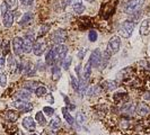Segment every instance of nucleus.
Segmentation results:
<instances>
[{"mask_svg":"<svg viewBox=\"0 0 150 135\" xmlns=\"http://www.w3.org/2000/svg\"><path fill=\"white\" fill-rule=\"evenodd\" d=\"M135 104H131V103H125V104H122V106L120 107L119 112L124 116V117H130L133 115V112H135Z\"/></svg>","mask_w":150,"mask_h":135,"instance_id":"obj_8","label":"nucleus"},{"mask_svg":"<svg viewBox=\"0 0 150 135\" xmlns=\"http://www.w3.org/2000/svg\"><path fill=\"white\" fill-rule=\"evenodd\" d=\"M85 53H86V50H85V49H80V50H78L77 55H78V59H79V60H83V58H85Z\"/></svg>","mask_w":150,"mask_h":135,"instance_id":"obj_47","label":"nucleus"},{"mask_svg":"<svg viewBox=\"0 0 150 135\" xmlns=\"http://www.w3.org/2000/svg\"><path fill=\"white\" fill-rule=\"evenodd\" d=\"M16 97H17V99H19V100H26V101H28L30 99V97H32V95H30V91H28V90L22 89L16 94Z\"/></svg>","mask_w":150,"mask_h":135,"instance_id":"obj_21","label":"nucleus"},{"mask_svg":"<svg viewBox=\"0 0 150 135\" xmlns=\"http://www.w3.org/2000/svg\"><path fill=\"white\" fill-rule=\"evenodd\" d=\"M75 71L77 75H78V79H80L83 77V72H81V64H77L75 68Z\"/></svg>","mask_w":150,"mask_h":135,"instance_id":"obj_46","label":"nucleus"},{"mask_svg":"<svg viewBox=\"0 0 150 135\" xmlns=\"http://www.w3.org/2000/svg\"><path fill=\"white\" fill-rule=\"evenodd\" d=\"M45 64L49 67L55 65V59H54V54H53L52 49H49L45 53Z\"/></svg>","mask_w":150,"mask_h":135,"instance_id":"obj_18","label":"nucleus"},{"mask_svg":"<svg viewBox=\"0 0 150 135\" xmlns=\"http://www.w3.org/2000/svg\"><path fill=\"white\" fill-rule=\"evenodd\" d=\"M53 54H54V59H55V65L57 63H62V61L66 59L68 53V47L66 45L60 44V45H55L52 49Z\"/></svg>","mask_w":150,"mask_h":135,"instance_id":"obj_4","label":"nucleus"},{"mask_svg":"<svg viewBox=\"0 0 150 135\" xmlns=\"http://www.w3.org/2000/svg\"><path fill=\"white\" fill-rule=\"evenodd\" d=\"M0 86L1 87L7 86V75H6V73H0Z\"/></svg>","mask_w":150,"mask_h":135,"instance_id":"obj_40","label":"nucleus"},{"mask_svg":"<svg viewBox=\"0 0 150 135\" xmlns=\"http://www.w3.org/2000/svg\"><path fill=\"white\" fill-rule=\"evenodd\" d=\"M70 82H71V86L75 90L76 92H78V89H79V80L76 78L75 75H70Z\"/></svg>","mask_w":150,"mask_h":135,"instance_id":"obj_34","label":"nucleus"},{"mask_svg":"<svg viewBox=\"0 0 150 135\" xmlns=\"http://www.w3.org/2000/svg\"><path fill=\"white\" fill-rule=\"evenodd\" d=\"M61 126V120L59 116H54L53 120H51L50 124H49V129L52 132H58V129Z\"/></svg>","mask_w":150,"mask_h":135,"instance_id":"obj_19","label":"nucleus"},{"mask_svg":"<svg viewBox=\"0 0 150 135\" xmlns=\"http://www.w3.org/2000/svg\"><path fill=\"white\" fill-rule=\"evenodd\" d=\"M98 38V34L96 30H89V33H88V39H89L90 42H96Z\"/></svg>","mask_w":150,"mask_h":135,"instance_id":"obj_37","label":"nucleus"},{"mask_svg":"<svg viewBox=\"0 0 150 135\" xmlns=\"http://www.w3.org/2000/svg\"><path fill=\"white\" fill-rule=\"evenodd\" d=\"M46 99H47V101H49V103H51V104L54 103V98H53V96H51V95H47Z\"/></svg>","mask_w":150,"mask_h":135,"instance_id":"obj_49","label":"nucleus"},{"mask_svg":"<svg viewBox=\"0 0 150 135\" xmlns=\"http://www.w3.org/2000/svg\"><path fill=\"white\" fill-rule=\"evenodd\" d=\"M135 112L141 117H147L150 115V107L144 103H140L135 107Z\"/></svg>","mask_w":150,"mask_h":135,"instance_id":"obj_12","label":"nucleus"},{"mask_svg":"<svg viewBox=\"0 0 150 135\" xmlns=\"http://www.w3.org/2000/svg\"><path fill=\"white\" fill-rule=\"evenodd\" d=\"M121 49V38L119 36H112L108 41V44H107V51L111 53V54H116V53L120 51Z\"/></svg>","mask_w":150,"mask_h":135,"instance_id":"obj_6","label":"nucleus"},{"mask_svg":"<svg viewBox=\"0 0 150 135\" xmlns=\"http://www.w3.org/2000/svg\"><path fill=\"white\" fill-rule=\"evenodd\" d=\"M43 112H45L47 116H53L54 115V109H53L52 107H50V106H45L44 108H43Z\"/></svg>","mask_w":150,"mask_h":135,"instance_id":"obj_39","label":"nucleus"},{"mask_svg":"<svg viewBox=\"0 0 150 135\" xmlns=\"http://www.w3.org/2000/svg\"><path fill=\"white\" fill-rule=\"evenodd\" d=\"M67 38H68L67 32L64 30H62V28L54 30L52 34H51V42L54 43L55 45L63 44L67 41Z\"/></svg>","mask_w":150,"mask_h":135,"instance_id":"obj_5","label":"nucleus"},{"mask_svg":"<svg viewBox=\"0 0 150 135\" xmlns=\"http://www.w3.org/2000/svg\"><path fill=\"white\" fill-rule=\"evenodd\" d=\"M35 39H36V36L34 34V32H27L25 34V36L23 38V52L24 53H30L33 51V45L35 43Z\"/></svg>","mask_w":150,"mask_h":135,"instance_id":"obj_2","label":"nucleus"},{"mask_svg":"<svg viewBox=\"0 0 150 135\" xmlns=\"http://www.w3.org/2000/svg\"><path fill=\"white\" fill-rule=\"evenodd\" d=\"M22 125L23 127L25 128L26 131H28V132H35V128H36V122L35 120H33V117H30V116H27V117H25V118H23L22 120Z\"/></svg>","mask_w":150,"mask_h":135,"instance_id":"obj_10","label":"nucleus"},{"mask_svg":"<svg viewBox=\"0 0 150 135\" xmlns=\"http://www.w3.org/2000/svg\"><path fill=\"white\" fill-rule=\"evenodd\" d=\"M46 92H47V90H46V87L43 86V84H40L38 88L35 89V95L38 96V97H43L46 95Z\"/></svg>","mask_w":150,"mask_h":135,"instance_id":"obj_33","label":"nucleus"},{"mask_svg":"<svg viewBox=\"0 0 150 135\" xmlns=\"http://www.w3.org/2000/svg\"><path fill=\"white\" fill-rule=\"evenodd\" d=\"M23 7H30L34 4V0H19Z\"/></svg>","mask_w":150,"mask_h":135,"instance_id":"obj_43","label":"nucleus"},{"mask_svg":"<svg viewBox=\"0 0 150 135\" xmlns=\"http://www.w3.org/2000/svg\"><path fill=\"white\" fill-rule=\"evenodd\" d=\"M35 122H38L41 126H44L46 125V118H45L44 114L42 112H38L35 115Z\"/></svg>","mask_w":150,"mask_h":135,"instance_id":"obj_30","label":"nucleus"},{"mask_svg":"<svg viewBox=\"0 0 150 135\" xmlns=\"http://www.w3.org/2000/svg\"><path fill=\"white\" fill-rule=\"evenodd\" d=\"M143 98H144V100L150 101V91H146V92L143 94Z\"/></svg>","mask_w":150,"mask_h":135,"instance_id":"obj_48","label":"nucleus"},{"mask_svg":"<svg viewBox=\"0 0 150 135\" xmlns=\"http://www.w3.org/2000/svg\"><path fill=\"white\" fill-rule=\"evenodd\" d=\"M135 22L133 20H124L119 26V33L122 37L129 38L132 36L133 30H134Z\"/></svg>","mask_w":150,"mask_h":135,"instance_id":"obj_1","label":"nucleus"},{"mask_svg":"<svg viewBox=\"0 0 150 135\" xmlns=\"http://www.w3.org/2000/svg\"><path fill=\"white\" fill-rule=\"evenodd\" d=\"M50 28H51V25H50V24H43V25L40 27V30H38V37L44 36L45 34H46V33L50 30Z\"/></svg>","mask_w":150,"mask_h":135,"instance_id":"obj_32","label":"nucleus"},{"mask_svg":"<svg viewBox=\"0 0 150 135\" xmlns=\"http://www.w3.org/2000/svg\"><path fill=\"white\" fill-rule=\"evenodd\" d=\"M38 86H40V82L38 81H33V80H30V81H25V82L23 83V87H24V89L28 90V91H35V89L38 88Z\"/></svg>","mask_w":150,"mask_h":135,"instance_id":"obj_24","label":"nucleus"},{"mask_svg":"<svg viewBox=\"0 0 150 135\" xmlns=\"http://www.w3.org/2000/svg\"><path fill=\"white\" fill-rule=\"evenodd\" d=\"M7 63H8V68H9L10 70H15V71H17V68H18V64H19V63L16 61V59L14 58V55H11V54L8 55Z\"/></svg>","mask_w":150,"mask_h":135,"instance_id":"obj_26","label":"nucleus"},{"mask_svg":"<svg viewBox=\"0 0 150 135\" xmlns=\"http://www.w3.org/2000/svg\"><path fill=\"white\" fill-rule=\"evenodd\" d=\"M150 33V18H146L141 22L140 25V34L141 35H148Z\"/></svg>","mask_w":150,"mask_h":135,"instance_id":"obj_20","label":"nucleus"},{"mask_svg":"<svg viewBox=\"0 0 150 135\" xmlns=\"http://www.w3.org/2000/svg\"><path fill=\"white\" fill-rule=\"evenodd\" d=\"M71 63H72V58L71 56H66V59L62 61V67L64 70H68L69 67L71 65Z\"/></svg>","mask_w":150,"mask_h":135,"instance_id":"obj_36","label":"nucleus"},{"mask_svg":"<svg viewBox=\"0 0 150 135\" xmlns=\"http://www.w3.org/2000/svg\"><path fill=\"white\" fill-rule=\"evenodd\" d=\"M111 56H112V54L106 50L105 52L103 53V55H102V61H100V65L99 67L102 68V69H104L107 65V63H108V61L111 59Z\"/></svg>","mask_w":150,"mask_h":135,"instance_id":"obj_29","label":"nucleus"},{"mask_svg":"<svg viewBox=\"0 0 150 135\" xmlns=\"http://www.w3.org/2000/svg\"><path fill=\"white\" fill-rule=\"evenodd\" d=\"M144 0H129L124 6V13L128 15H134L142 8Z\"/></svg>","mask_w":150,"mask_h":135,"instance_id":"obj_3","label":"nucleus"},{"mask_svg":"<svg viewBox=\"0 0 150 135\" xmlns=\"http://www.w3.org/2000/svg\"><path fill=\"white\" fill-rule=\"evenodd\" d=\"M5 63H6L5 58H4V56H1V58H0V65H2V67H4V65H5Z\"/></svg>","mask_w":150,"mask_h":135,"instance_id":"obj_50","label":"nucleus"},{"mask_svg":"<svg viewBox=\"0 0 150 135\" xmlns=\"http://www.w3.org/2000/svg\"><path fill=\"white\" fill-rule=\"evenodd\" d=\"M100 87L104 90H107V91H112V90H115L117 87H119V82L116 80H105L103 81Z\"/></svg>","mask_w":150,"mask_h":135,"instance_id":"obj_17","label":"nucleus"},{"mask_svg":"<svg viewBox=\"0 0 150 135\" xmlns=\"http://www.w3.org/2000/svg\"><path fill=\"white\" fill-rule=\"evenodd\" d=\"M34 135H35V134H34Z\"/></svg>","mask_w":150,"mask_h":135,"instance_id":"obj_52","label":"nucleus"},{"mask_svg":"<svg viewBox=\"0 0 150 135\" xmlns=\"http://www.w3.org/2000/svg\"><path fill=\"white\" fill-rule=\"evenodd\" d=\"M130 126V122L127 117H124L123 120H121V128H123V129H125V128H128Z\"/></svg>","mask_w":150,"mask_h":135,"instance_id":"obj_42","label":"nucleus"},{"mask_svg":"<svg viewBox=\"0 0 150 135\" xmlns=\"http://www.w3.org/2000/svg\"><path fill=\"white\" fill-rule=\"evenodd\" d=\"M2 22H4V26L6 28H10L14 24V13L13 11H7L5 15L2 16Z\"/></svg>","mask_w":150,"mask_h":135,"instance_id":"obj_15","label":"nucleus"},{"mask_svg":"<svg viewBox=\"0 0 150 135\" xmlns=\"http://www.w3.org/2000/svg\"><path fill=\"white\" fill-rule=\"evenodd\" d=\"M13 51H14V54L15 55H22L23 53V38L19 37V36H16V37L13 38Z\"/></svg>","mask_w":150,"mask_h":135,"instance_id":"obj_11","label":"nucleus"},{"mask_svg":"<svg viewBox=\"0 0 150 135\" xmlns=\"http://www.w3.org/2000/svg\"><path fill=\"white\" fill-rule=\"evenodd\" d=\"M0 11H1V15L4 16L7 11H9V8H8L7 4L6 2H2L1 6H0Z\"/></svg>","mask_w":150,"mask_h":135,"instance_id":"obj_45","label":"nucleus"},{"mask_svg":"<svg viewBox=\"0 0 150 135\" xmlns=\"http://www.w3.org/2000/svg\"><path fill=\"white\" fill-rule=\"evenodd\" d=\"M129 96L125 92H116L114 95V101L119 103V104H125L128 101Z\"/></svg>","mask_w":150,"mask_h":135,"instance_id":"obj_22","label":"nucleus"},{"mask_svg":"<svg viewBox=\"0 0 150 135\" xmlns=\"http://www.w3.org/2000/svg\"><path fill=\"white\" fill-rule=\"evenodd\" d=\"M5 2L7 4V6L10 11L15 10L17 6H18V0H5Z\"/></svg>","mask_w":150,"mask_h":135,"instance_id":"obj_35","label":"nucleus"},{"mask_svg":"<svg viewBox=\"0 0 150 135\" xmlns=\"http://www.w3.org/2000/svg\"><path fill=\"white\" fill-rule=\"evenodd\" d=\"M51 73H52V80L53 81H58L60 80L61 78V69L58 65H53L52 70H51Z\"/></svg>","mask_w":150,"mask_h":135,"instance_id":"obj_28","label":"nucleus"},{"mask_svg":"<svg viewBox=\"0 0 150 135\" xmlns=\"http://www.w3.org/2000/svg\"><path fill=\"white\" fill-rule=\"evenodd\" d=\"M99 89H100V87H96V86H93V87H90L89 89L87 90V95L88 96H93V95H96L99 92Z\"/></svg>","mask_w":150,"mask_h":135,"instance_id":"obj_38","label":"nucleus"},{"mask_svg":"<svg viewBox=\"0 0 150 135\" xmlns=\"http://www.w3.org/2000/svg\"><path fill=\"white\" fill-rule=\"evenodd\" d=\"M100 61H102V53L99 51V49H95L91 52V54H90V58L88 62L90 63L91 68H99Z\"/></svg>","mask_w":150,"mask_h":135,"instance_id":"obj_9","label":"nucleus"},{"mask_svg":"<svg viewBox=\"0 0 150 135\" xmlns=\"http://www.w3.org/2000/svg\"><path fill=\"white\" fill-rule=\"evenodd\" d=\"M36 70H38L36 65H34L33 63H30V62L24 63V70H23V72H24V75H26V77H33V75H35Z\"/></svg>","mask_w":150,"mask_h":135,"instance_id":"obj_14","label":"nucleus"},{"mask_svg":"<svg viewBox=\"0 0 150 135\" xmlns=\"http://www.w3.org/2000/svg\"><path fill=\"white\" fill-rule=\"evenodd\" d=\"M46 50V45L44 42H35L33 45V53L36 56H41Z\"/></svg>","mask_w":150,"mask_h":135,"instance_id":"obj_16","label":"nucleus"},{"mask_svg":"<svg viewBox=\"0 0 150 135\" xmlns=\"http://www.w3.org/2000/svg\"><path fill=\"white\" fill-rule=\"evenodd\" d=\"M33 19H34V14L33 13H25L24 15L22 16L21 20H19V25L23 26V27H26V26H30V24L33 22Z\"/></svg>","mask_w":150,"mask_h":135,"instance_id":"obj_13","label":"nucleus"},{"mask_svg":"<svg viewBox=\"0 0 150 135\" xmlns=\"http://www.w3.org/2000/svg\"><path fill=\"white\" fill-rule=\"evenodd\" d=\"M85 1H88V2H91V1H94V0H85Z\"/></svg>","mask_w":150,"mask_h":135,"instance_id":"obj_51","label":"nucleus"},{"mask_svg":"<svg viewBox=\"0 0 150 135\" xmlns=\"http://www.w3.org/2000/svg\"><path fill=\"white\" fill-rule=\"evenodd\" d=\"M62 114H63V116H64V118H66L68 124H69L70 126H75V120H74V117L70 115V112H69V110H68V108L63 107V108H62Z\"/></svg>","mask_w":150,"mask_h":135,"instance_id":"obj_27","label":"nucleus"},{"mask_svg":"<svg viewBox=\"0 0 150 135\" xmlns=\"http://www.w3.org/2000/svg\"><path fill=\"white\" fill-rule=\"evenodd\" d=\"M45 63L44 62H42L41 60L38 61V65H36V69H38V71H41V72H44L45 71Z\"/></svg>","mask_w":150,"mask_h":135,"instance_id":"obj_44","label":"nucleus"},{"mask_svg":"<svg viewBox=\"0 0 150 135\" xmlns=\"http://www.w3.org/2000/svg\"><path fill=\"white\" fill-rule=\"evenodd\" d=\"M85 120H86V117H85L83 112H77V122H78L79 124H83V123H85Z\"/></svg>","mask_w":150,"mask_h":135,"instance_id":"obj_41","label":"nucleus"},{"mask_svg":"<svg viewBox=\"0 0 150 135\" xmlns=\"http://www.w3.org/2000/svg\"><path fill=\"white\" fill-rule=\"evenodd\" d=\"M85 6L83 5V2H80V1H74L72 2V10H74V13L75 14H83V11H85Z\"/></svg>","mask_w":150,"mask_h":135,"instance_id":"obj_25","label":"nucleus"},{"mask_svg":"<svg viewBox=\"0 0 150 135\" xmlns=\"http://www.w3.org/2000/svg\"><path fill=\"white\" fill-rule=\"evenodd\" d=\"M5 117H6V120H9V122H11V123H14L16 120H18V117H19V112H17V110H7L6 114H5Z\"/></svg>","mask_w":150,"mask_h":135,"instance_id":"obj_23","label":"nucleus"},{"mask_svg":"<svg viewBox=\"0 0 150 135\" xmlns=\"http://www.w3.org/2000/svg\"><path fill=\"white\" fill-rule=\"evenodd\" d=\"M13 106H14L15 109H17L18 112H28L33 109V105L30 103H28V101H26V100H19V99H17V100H15L13 103Z\"/></svg>","mask_w":150,"mask_h":135,"instance_id":"obj_7","label":"nucleus"},{"mask_svg":"<svg viewBox=\"0 0 150 135\" xmlns=\"http://www.w3.org/2000/svg\"><path fill=\"white\" fill-rule=\"evenodd\" d=\"M0 46H1L2 55H9V50H10V43H9V41H7V39L2 41V43L0 44Z\"/></svg>","mask_w":150,"mask_h":135,"instance_id":"obj_31","label":"nucleus"}]
</instances>
